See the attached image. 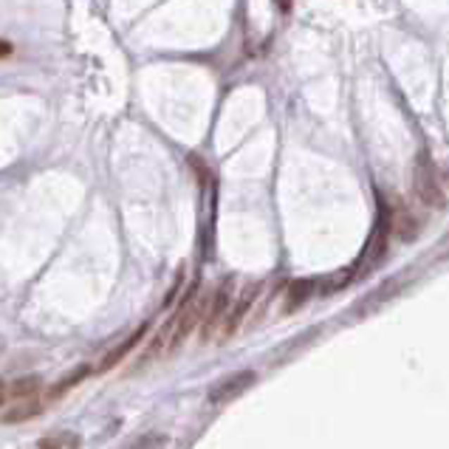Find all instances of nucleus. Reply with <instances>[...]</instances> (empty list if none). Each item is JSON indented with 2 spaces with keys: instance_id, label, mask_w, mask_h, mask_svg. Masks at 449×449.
<instances>
[{
  "instance_id": "nucleus-4",
  "label": "nucleus",
  "mask_w": 449,
  "mask_h": 449,
  "mask_svg": "<svg viewBox=\"0 0 449 449\" xmlns=\"http://www.w3.org/2000/svg\"><path fill=\"white\" fill-rule=\"evenodd\" d=\"M249 384H255V373H252V370L235 373V376H229V379L217 381V384L209 390V401H212V404H223V401H229V398L241 396Z\"/></svg>"
},
{
  "instance_id": "nucleus-7",
  "label": "nucleus",
  "mask_w": 449,
  "mask_h": 449,
  "mask_svg": "<svg viewBox=\"0 0 449 449\" xmlns=\"http://www.w3.org/2000/svg\"><path fill=\"white\" fill-rule=\"evenodd\" d=\"M82 446V438L71 429H63V432H51L46 438L37 441V449H80Z\"/></svg>"
},
{
  "instance_id": "nucleus-9",
  "label": "nucleus",
  "mask_w": 449,
  "mask_h": 449,
  "mask_svg": "<svg viewBox=\"0 0 449 449\" xmlns=\"http://www.w3.org/2000/svg\"><path fill=\"white\" fill-rule=\"evenodd\" d=\"M85 376H91V367H88V365H82V367H77V370H74L71 376H65V379H60V381H57V384H54V387L49 390V398H51V401H54V398H60L63 393H68L71 387H77V384H80V381H82Z\"/></svg>"
},
{
  "instance_id": "nucleus-6",
  "label": "nucleus",
  "mask_w": 449,
  "mask_h": 449,
  "mask_svg": "<svg viewBox=\"0 0 449 449\" xmlns=\"http://www.w3.org/2000/svg\"><path fill=\"white\" fill-rule=\"evenodd\" d=\"M46 407L37 401V398H20L12 410H6L4 415H0V421L4 424H18V421H29V418H34V415H40Z\"/></svg>"
},
{
  "instance_id": "nucleus-2",
  "label": "nucleus",
  "mask_w": 449,
  "mask_h": 449,
  "mask_svg": "<svg viewBox=\"0 0 449 449\" xmlns=\"http://www.w3.org/2000/svg\"><path fill=\"white\" fill-rule=\"evenodd\" d=\"M232 308V283H220L217 291L212 294V300L206 303V314H203V339H209L215 331L223 328V320H227Z\"/></svg>"
},
{
  "instance_id": "nucleus-13",
  "label": "nucleus",
  "mask_w": 449,
  "mask_h": 449,
  "mask_svg": "<svg viewBox=\"0 0 449 449\" xmlns=\"http://www.w3.org/2000/svg\"><path fill=\"white\" fill-rule=\"evenodd\" d=\"M9 54H12V43L0 40V60H4V57H9Z\"/></svg>"
},
{
  "instance_id": "nucleus-11",
  "label": "nucleus",
  "mask_w": 449,
  "mask_h": 449,
  "mask_svg": "<svg viewBox=\"0 0 449 449\" xmlns=\"http://www.w3.org/2000/svg\"><path fill=\"white\" fill-rule=\"evenodd\" d=\"M308 291H311V283H294V286H291V291H289V303H286V308L300 305V303L308 297Z\"/></svg>"
},
{
  "instance_id": "nucleus-5",
  "label": "nucleus",
  "mask_w": 449,
  "mask_h": 449,
  "mask_svg": "<svg viewBox=\"0 0 449 449\" xmlns=\"http://www.w3.org/2000/svg\"><path fill=\"white\" fill-rule=\"evenodd\" d=\"M144 334H147V325H139V328H136L130 336H125V342H119V345H116L110 353H105V359H102L99 370H110L113 365H119V362H122V359H125V356H127V353H130V350H133V348L141 342V336H144Z\"/></svg>"
},
{
  "instance_id": "nucleus-12",
  "label": "nucleus",
  "mask_w": 449,
  "mask_h": 449,
  "mask_svg": "<svg viewBox=\"0 0 449 449\" xmlns=\"http://www.w3.org/2000/svg\"><path fill=\"white\" fill-rule=\"evenodd\" d=\"M164 435H147V438H141L139 443H133L130 449H158V446H164Z\"/></svg>"
},
{
  "instance_id": "nucleus-14",
  "label": "nucleus",
  "mask_w": 449,
  "mask_h": 449,
  "mask_svg": "<svg viewBox=\"0 0 449 449\" xmlns=\"http://www.w3.org/2000/svg\"><path fill=\"white\" fill-rule=\"evenodd\" d=\"M274 4H277L283 12H289V9H291V0H274Z\"/></svg>"
},
{
  "instance_id": "nucleus-1",
  "label": "nucleus",
  "mask_w": 449,
  "mask_h": 449,
  "mask_svg": "<svg viewBox=\"0 0 449 449\" xmlns=\"http://www.w3.org/2000/svg\"><path fill=\"white\" fill-rule=\"evenodd\" d=\"M412 189H415V195H418V201L424 206H435V209L443 206V192H441V184L435 178V167H432V161H429L426 153H418V158H415Z\"/></svg>"
},
{
  "instance_id": "nucleus-8",
  "label": "nucleus",
  "mask_w": 449,
  "mask_h": 449,
  "mask_svg": "<svg viewBox=\"0 0 449 449\" xmlns=\"http://www.w3.org/2000/svg\"><path fill=\"white\" fill-rule=\"evenodd\" d=\"M393 232L401 238V241H412L418 235V217L410 215L407 209H398L393 215Z\"/></svg>"
},
{
  "instance_id": "nucleus-10",
  "label": "nucleus",
  "mask_w": 449,
  "mask_h": 449,
  "mask_svg": "<svg viewBox=\"0 0 449 449\" xmlns=\"http://www.w3.org/2000/svg\"><path fill=\"white\" fill-rule=\"evenodd\" d=\"M40 390V376H26V379H18L9 390L12 398H34V393Z\"/></svg>"
},
{
  "instance_id": "nucleus-3",
  "label": "nucleus",
  "mask_w": 449,
  "mask_h": 449,
  "mask_svg": "<svg viewBox=\"0 0 449 449\" xmlns=\"http://www.w3.org/2000/svg\"><path fill=\"white\" fill-rule=\"evenodd\" d=\"M258 291H260V286H249V289L232 303L227 320H223V328H220V336H223V339L232 336V334L241 328V322L246 320V314L252 311V305H255V300H258Z\"/></svg>"
},
{
  "instance_id": "nucleus-15",
  "label": "nucleus",
  "mask_w": 449,
  "mask_h": 449,
  "mask_svg": "<svg viewBox=\"0 0 449 449\" xmlns=\"http://www.w3.org/2000/svg\"><path fill=\"white\" fill-rule=\"evenodd\" d=\"M4 398H6V390H4V381H0V404H4Z\"/></svg>"
}]
</instances>
